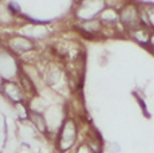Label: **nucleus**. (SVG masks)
I'll list each match as a JSON object with an SVG mask.
<instances>
[{
    "label": "nucleus",
    "mask_w": 154,
    "mask_h": 153,
    "mask_svg": "<svg viewBox=\"0 0 154 153\" xmlns=\"http://www.w3.org/2000/svg\"><path fill=\"white\" fill-rule=\"evenodd\" d=\"M118 19L121 20L125 27H128L130 31L138 28L140 25H142L143 23L141 21V12L138 11L137 5L128 3L126 5H124L121 8L120 14H118Z\"/></svg>",
    "instance_id": "1"
},
{
    "label": "nucleus",
    "mask_w": 154,
    "mask_h": 153,
    "mask_svg": "<svg viewBox=\"0 0 154 153\" xmlns=\"http://www.w3.org/2000/svg\"><path fill=\"white\" fill-rule=\"evenodd\" d=\"M76 137H77V126H76L75 121L66 120L61 128V132H60V139H59L60 148L63 151L69 149L70 146L75 144Z\"/></svg>",
    "instance_id": "2"
},
{
    "label": "nucleus",
    "mask_w": 154,
    "mask_h": 153,
    "mask_svg": "<svg viewBox=\"0 0 154 153\" xmlns=\"http://www.w3.org/2000/svg\"><path fill=\"white\" fill-rule=\"evenodd\" d=\"M9 45L11 48L16 51V52H27V51H31L35 48L33 43L27 39V37H21V36H15L9 40Z\"/></svg>",
    "instance_id": "3"
},
{
    "label": "nucleus",
    "mask_w": 154,
    "mask_h": 153,
    "mask_svg": "<svg viewBox=\"0 0 154 153\" xmlns=\"http://www.w3.org/2000/svg\"><path fill=\"white\" fill-rule=\"evenodd\" d=\"M3 88H4L5 95L11 98L15 103H20L23 100V89L19 88L17 85H15L14 83H4L3 84Z\"/></svg>",
    "instance_id": "4"
},
{
    "label": "nucleus",
    "mask_w": 154,
    "mask_h": 153,
    "mask_svg": "<svg viewBox=\"0 0 154 153\" xmlns=\"http://www.w3.org/2000/svg\"><path fill=\"white\" fill-rule=\"evenodd\" d=\"M29 119L31 121L35 124V126L40 130V132H47V124H45V120L44 117L41 116L40 113L37 112H31L29 113Z\"/></svg>",
    "instance_id": "5"
},
{
    "label": "nucleus",
    "mask_w": 154,
    "mask_h": 153,
    "mask_svg": "<svg viewBox=\"0 0 154 153\" xmlns=\"http://www.w3.org/2000/svg\"><path fill=\"white\" fill-rule=\"evenodd\" d=\"M20 80H21V85H23V91H25V92H31V93H32V92H35L33 84H32L31 79L28 77L27 75H21Z\"/></svg>",
    "instance_id": "6"
},
{
    "label": "nucleus",
    "mask_w": 154,
    "mask_h": 153,
    "mask_svg": "<svg viewBox=\"0 0 154 153\" xmlns=\"http://www.w3.org/2000/svg\"><path fill=\"white\" fill-rule=\"evenodd\" d=\"M149 44H150V45H152V48H154V33H152V35H150Z\"/></svg>",
    "instance_id": "7"
},
{
    "label": "nucleus",
    "mask_w": 154,
    "mask_h": 153,
    "mask_svg": "<svg viewBox=\"0 0 154 153\" xmlns=\"http://www.w3.org/2000/svg\"><path fill=\"white\" fill-rule=\"evenodd\" d=\"M0 87H3V80L0 79Z\"/></svg>",
    "instance_id": "8"
}]
</instances>
